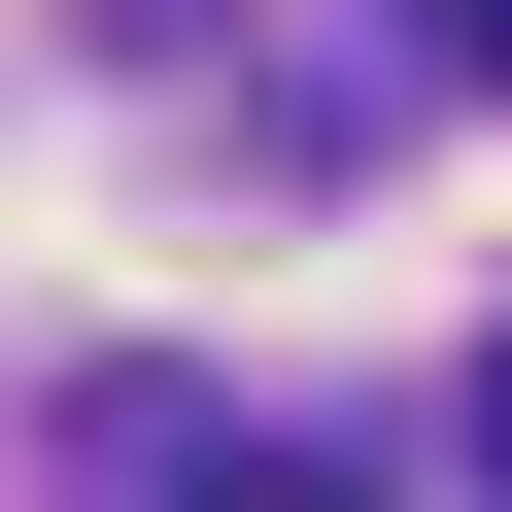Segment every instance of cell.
<instances>
[{
  "label": "cell",
  "instance_id": "obj_1",
  "mask_svg": "<svg viewBox=\"0 0 512 512\" xmlns=\"http://www.w3.org/2000/svg\"><path fill=\"white\" fill-rule=\"evenodd\" d=\"M171 512H342V478H308V444H171Z\"/></svg>",
  "mask_w": 512,
  "mask_h": 512
},
{
  "label": "cell",
  "instance_id": "obj_2",
  "mask_svg": "<svg viewBox=\"0 0 512 512\" xmlns=\"http://www.w3.org/2000/svg\"><path fill=\"white\" fill-rule=\"evenodd\" d=\"M444 69H478V103H512V0H444Z\"/></svg>",
  "mask_w": 512,
  "mask_h": 512
},
{
  "label": "cell",
  "instance_id": "obj_3",
  "mask_svg": "<svg viewBox=\"0 0 512 512\" xmlns=\"http://www.w3.org/2000/svg\"><path fill=\"white\" fill-rule=\"evenodd\" d=\"M478 478H512V342H478Z\"/></svg>",
  "mask_w": 512,
  "mask_h": 512
}]
</instances>
